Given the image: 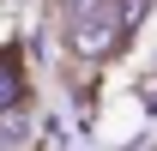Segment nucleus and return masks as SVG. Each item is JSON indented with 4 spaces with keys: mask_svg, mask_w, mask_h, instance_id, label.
Instances as JSON below:
<instances>
[{
    "mask_svg": "<svg viewBox=\"0 0 157 151\" xmlns=\"http://www.w3.org/2000/svg\"><path fill=\"white\" fill-rule=\"evenodd\" d=\"M127 37V12L109 6V0H78L67 6V48L78 60H109Z\"/></svg>",
    "mask_w": 157,
    "mask_h": 151,
    "instance_id": "nucleus-1",
    "label": "nucleus"
},
{
    "mask_svg": "<svg viewBox=\"0 0 157 151\" xmlns=\"http://www.w3.org/2000/svg\"><path fill=\"white\" fill-rule=\"evenodd\" d=\"M24 97H30V73H24V55L6 42V48H0V121H6V115H18Z\"/></svg>",
    "mask_w": 157,
    "mask_h": 151,
    "instance_id": "nucleus-2",
    "label": "nucleus"
}]
</instances>
